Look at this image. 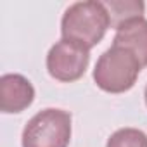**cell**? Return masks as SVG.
Here are the masks:
<instances>
[{"mask_svg":"<svg viewBox=\"0 0 147 147\" xmlns=\"http://www.w3.org/2000/svg\"><path fill=\"white\" fill-rule=\"evenodd\" d=\"M35 100V88L28 78L7 73L0 78V109L5 114L21 113Z\"/></svg>","mask_w":147,"mask_h":147,"instance_id":"cell-5","label":"cell"},{"mask_svg":"<svg viewBox=\"0 0 147 147\" xmlns=\"http://www.w3.org/2000/svg\"><path fill=\"white\" fill-rule=\"evenodd\" d=\"M109 18H111V26H119L123 21L142 16L144 14V4L142 2H128V0H109L104 2Z\"/></svg>","mask_w":147,"mask_h":147,"instance_id":"cell-7","label":"cell"},{"mask_svg":"<svg viewBox=\"0 0 147 147\" xmlns=\"http://www.w3.org/2000/svg\"><path fill=\"white\" fill-rule=\"evenodd\" d=\"M106 147H147V135L138 128H119L107 138Z\"/></svg>","mask_w":147,"mask_h":147,"instance_id":"cell-8","label":"cell"},{"mask_svg":"<svg viewBox=\"0 0 147 147\" xmlns=\"http://www.w3.org/2000/svg\"><path fill=\"white\" fill-rule=\"evenodd\" d=\"M142 71V64L138 57L119 45H111L97 61L94 69L95 85L109 94H123L128 92Z\"/></svg>","mask_w":147,"mask_h":147,"instance_id":"cell-2","label":"cell"},{"mask_svg":"<svg viewBox=\"0 0 147 147\" xmlns=\"http://www.w3.org/2000/svg\"><path fill=\"white\" fill-rule=\"evenodd\" d=\"M145 104H147V87H145Z\"/></svg>","mask_w":147,"mask_h":147,"instance_id":"cell-9","label":"cell"},{"mask_svg":"<svg viewBox=\"0 0 147 147\" xmlns=\"http://www.w3.org/2000/svg\"><path fill=\"white\" fill-rule=\"evenodd\" d=\"M113 45H119L131 50L138 57L142 67H145L147 66V19L144 16H137L116 26Z\"/></svg>","mask_w":147,"mask_h":147,"instance_id":"cell-6","label":"cell"},{"mask_svg":"<svg viewBox=\"0 0 147 147\" xmlns=\"http://www.w3.org/2000/svg\"><path fill=\"white\" fill-rule=\"evenodd\" d=\"M69 140L71 114L64 109H43L23 130V147H67Z\"/></svg>","mask_w":147,"mask_h":147,"instance_id":"cell-3","label":"cell"},{"mask_svg":"<svg viewBox=\"0 0 147 147\" xmlns=\"http://www.w3.org/2000/svg\"><path fill=\"white\" fill-rule=\"evenodd\" d=\"M90 62V50L67 38L55 42L47 54V71L49 75L62 83H71L80 80Z\"/></svg>","mask_w":147,"mask_h":147,"instance_id":"cell-4","label":"cell"},{"mask_svg":"<svg viewBox=\"0 0 147 147\" xmlns=\"http://www.w3.org/2000/svg\"><path fill=\"white\" fill-rule=\"evenodd\" d=\"M111 26L109 12L104 2H76L66 9L61 21L62 38L78 42L88 50L95 47Z\"/></svg>","mask_w":147,"mask_h":147,"instance_id":"cell-1","label":"cell"}]
</instances>
